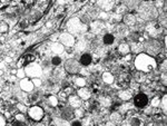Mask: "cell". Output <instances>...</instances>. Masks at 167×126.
<instances>
[{
	"label": "cell",
	"instance_id": "12",
	"mask_svg": "<svg viewBox=\"0 0 167 126\" xmlns=\"http://www.w3.org/2000/svg\"><path fill=\"white\" fill-rule=\"evenodd\" d=\"M104 43L105 44H107V45H110L114 43V37H112V35H105V37H104Z\"/></svg>",
	"mask_w": 167,
	"mask_h": 126
},
{
	"label": "cell",
	"instance_id": "4",
	"mask_svg": "<svg viewBox=\"0 0 167 126\" xmlns=\"http://www.w3.org/2000/svg\"><path fill=\"white\" fill-rule=\"evenodd\" d=\"M29 115H30V117L33 118V119H36V121H40V119L43 118L44 112H43V109H41L40 107L33 106V107L30 108V111H29Z\"/></svg>",
	"mask_w": 167,
	"mask_h": 126
},
{
	"label": "cell",
	"instance_id": "10",
	"mask_svg": "<svg viewBox=\"0 0 167 126\" xmlns=\"http://www.w3.org/2000/svg\"><path fill=\"white\" fill-rule=\"evenodd\" d=\"M78 95L80 96V98H83V99H87V98H89V95H90V93H89L88 89H86V88H83V89H80V91L78 92Z\"/></svg>",
	"mask_w": 167,
	"mask_h": 126
},
{
	"label": "cell",
	"instance_id": "21",
	"mask_svg": "<svg viewBox=\"0 0 167 126\" xmlns=\"http://www.w3.org/2000/svg\"><path fill=\"white\" fill-rule=\"evenodd\" d=\"M7 30V26L6 25H1V27H0V31H6Z\"/></svg>",
	"mask_w": 167,
	"mask_h": 126
},
{
	"label": "cell",
	"instance_id": "15",
	"mask_svg": "<svg viewBox=\"0 0 167 126\" xmlns=\"http://www.w3.org/2000/svg\"><path fill=\"white\" fill-rule=\"evenodd\" d=\"M49 99H50V103H51V105H57V103H58V101H57V98H56V97H50Z\"/></svg>",
	"mask_w": 167,
	"mask_h": 126
},
{
	"label": "cell",
	"instance_id": "20",
	"mask_svg": "<svg viewBox=\"0 0 167 126\" xmlns=\"http://www.w3.org/2000/svg\"><path fill=\"white\" fill-rule=\"evenodd\" d=\"M25 59H26V61H27V63H29V61H31V60H33V56H30V55H28L27 57H25Z\"/></svg>",
	"mask_w": 167,
	"mask_h": 126
},
{
	"label": "cell",
	"instance_id": "22",
	"mask_svg": "<svg viewBox=\"0 0 167 126\" xmlns=\"http://www.w3.org/2000/svg\"><path fill=\"white\" fill-rule=\"evenodd\" d=\"M5 123H6V122H5L3 117H1V116H0V125H5Z\"/></svg>",
	"mask_w": 167,
	"mask_h": 126
},
{
	"label": "cell",
	"instance_id": "3",
	"mask_svg": "<svg viewBox=\"0 0 167 126\" xmlns=\"http://www.w3.org/2000/svg\"><path fill=\"white\" fill-rule=\"evenodd\" d=\"M81 23L78 20L77 18H74L71 19L69 23H68V29L70 33H79L81 30Z\"/></svg>",
	"mask_w": 167,
	"mask_h": 126
},
{
	"label": "cell",
	"instance_id": "1",
	"mask_svg": "<svg viewBox=\"0 0 167 126\" xmlns=\"http://www.w3.org/2000/svg\"><path fill=\"white\" fill-rule=\"evenodd\" d=\"M25 73L27 74V76H30V77H39L41 75V68H40V66H38L36 64H31L26 67Z\"/></svg>",
	"mask_w": 167,
	"mask_h": 126
},
{
	"label": "cell",
	"instance_id": "6",
	"mask_svg": "<svg viewBox=\"0 0 167 126\" xmlns=\"http://www.w3.org/2000/svg\"><path fill=\"white\" fill-rule=\"evenodd\" d=\"M147 102H148V98H147V96H146L145 94H139V95H137V96L135 97V99H134L135 105L138 106V107H144V106H146Z\"/></svg>",
	"mask_w": 167,
	"mask_h": 126
},
{
	"label": "cell",
	"instance_id": "23",
	"mask_svg": "<svg viewBox=\"0 0 167 126\" xmlns=\"http://www.w3.org/2000/svg\"><path fill=\"white\" fill-rule=\"evenodd\" d=\"M18 108H19L21 112H23V111H25V107H23L22 105H18Z\"/></svg>",
	"mask_w": 167,
	"mask_h": 126
},
{
	"label": "cell",
	"instance_id": "11",
	"mask_svg": "<svg viewBox=\"0 0 167 126\" xmlns=\"http://www.w3.org/2000/svg\"><path fill=\"white\" fill-rule=\"evenodd\" d=\"M53 51L56 54H60L64 51V46L63 44H54L53 45Z\"/></svg>",
	"mask_w": 167,
	"mask_h": 126
},
{
	"label": "cell",
	"instance_id": "9",
	"mask_svg": "<svg viewBox=\"0 0 167 126\" xmlns=\"http://www.w3.org/2000/svg\"><path fill=\"white\" fill-rule=\"evenodd\" d=\"M69 102H70V105L73 106V107H79L80 106V99L78 98L77 96H71L70 98H69Z\"/></svg>",
	"mask_w": 167,
	"mask_h": 126
},
{
	"label": "cell",
	"instance_id": "25",
	"mask_svg": "<svg viewBox=\"0 0 167 126\" xmlns=\"http://www.w3.org/2000/svg\"><path fill=\"white\" fill-rule=\"evenodd\" d=\"M122 51H128V48L127 47H122Z\"/></svg>",
	"mask_w": 167,
	"mask_h": 126
},
{
	"label": "cell",
	"instance_id": "16",
	"mask_svg": "<svg viewBox=\"0 0 167 126\" xmlns=\"http://www.w3.org/2000/svg\"><path fill=\"white\" fill-rule=\"evenodd\" d=\"M17 75H18V77H20V78H22V77L25 76V73H23V70H21V69H20V70H19L18 73H17Z\"/></svg>",
	"mask_w": 167,
	"mask_h": 126
},
{
	"label": "cell",
	"instance_id": "26",
	"mask_svg": "<svg viewBox=\"0 0 167 126\" xmlns=\"http://www.w3.org/2000/svg\"><path fill=\"white\" fill-rule=\"evenodd\" d=\"M73 124H74V125H79V124H80V123H79V122H74V123H73Z\"/></svg>",
	"mask_w": 167,
	"mask_h": 126
},
{
	"label": "cell",
	"instance_id": "2",
	"mask_svg": "<svg viewBox=\"0 0 167 126\" xmlns=\"http://www.w3.org/2000/svg\"><path fill=\"white\" fill-rule=\"evenodd\" d=\"M65 67H66L67 71H69L70 74H76V73L79 71V69H80V65L78 64L76 60L69 59V60H67L66 61Z\"/></svg>",
	"mask_w": 167,
	"mask_h": 126
},
{
	"label": "cell",
	"instance_id": "17",
	"mask_svg": "<svg viewBox=\"0 0 167 126\" xmlns=\"http://www.w3.org/2000/svg\"><path fill=\"white\" fill-rule=\"evenodd\" d=\"M75 114L77 115V116H83V115H84V112H83L81 109H77V111L75 112Z\"/></svg>",
	"mask_w": 167,
	"mask_h": 126
},
{
	"label": "cell",
	"instance_id": "24",
	"mask_svg": "<svg viewBox=\"0 0 167 126\" xmlns=\"http://www.w3.org/2000/svg\"><path fill=\"white\" fill-rule=\"evenodd\" d=\"M17 119H23V116L22 115H17Z\"/></svg>",
	"mask_w": 167,
	"mask_h": 126
},
{
	"label": "cell",
	"instance_id": "14",
	"mask_svg": "<svg viewBox=\"0 0 167 126\" xmlns=\"http://www.w3.org/2000/svg\"><path fill=\"white\" fill-rule=\"evenodd\" d=\"M76 84L79 85V86H84L85 85V80L83 79V78H77L76 79Z\"/></svg>",
	"mask_w": 167,
	"mask_h": 126
},
{
	"label": "cell",
	"instance_id": "18",
	"mask_svg": "<svg viewBox=\"0 0 167 126\" xmlns=\"http://www.w3.org/2000/svg\"><path fill=\"white\" fill-rule=\"evenodd\" d=\"M33 84H35L36 86H40V85H41V81H40L39 79H33Z\"/></svg>",
	"mask_w": 167,
	"mask_h": 126
},
{
	"label": "cell",
	"instance_id": "7",
	"mask_svg": "<svg viewBox=\"0 0 167 126\" xmlns=\"http://www.w3.org/2000/svg\"><path fill=\"white\" fill-rule=\"evenodd\" d=\"M20 86L23 91L26 92H30L33 91V84L31 81H29L28 79H22V81L20 83Z\"/></svg>",
	"mask_w": 167,
	"mask_h": 126
},
{
	"label": "cell",
	"instance_id": "8",
	"mask_svg": "<svg viewBox=\"0 0 167 126\" xmlns=\"http://www.w3.org/2000/svg\"><path fill=\"white\" fill-rule=\"evenodd\" d=\"M80 63L84 65V66H87L91 63V55L89 54H84L81 58H80Z\"/></svg>",
	"mask_w": 167,
	"mask_h": 126
},
{
	"label": "cell",
	"instance_id": "19",
	"mask_svg": "<svg viewBox=\"0 0 167 126\" xmlns=\"http://www.w3.org/2000/svg\"><path fill=\"white\" fill-rule=\"evenodd\" d=\"M84 49V43H79L77 47V50H83Z\"/></svg>",
	"mask_w": 167,
	"mask_h": 126
},
{
	"label": "cell",
	"instance_id": "5",
	"mask_svg": "<svg viewBox=\"0 0 167 126\" xmlns=\"http://www.w3.org/2000/svg\"><path fill=\"white\" fill-rule=\"evenodd\" d=\"M60 41H61V44L63 45H65V46H73L74 44H75V39H74V37L71 36V35L69 34H63L60 36Z\"/></svg>",
	"mask_w": 167,
	"mask_h": 126
},
{
	"label": "cell",
	"instance_id": "13",
	"mask_svg": "<svg viewBox=\"0 0 167 126\" xmlns=\"http://www.w3.org/2000/svg\"><path fill=\"white\" fill-rule=\"evenodd\" d=\"M51 63H53V65L58 66V65H60V63H61V58L60 57H54L53 59H51Z\"/></svg>",
	"mask_w": 167,
	"mask_h": 126
}]
</instances>
